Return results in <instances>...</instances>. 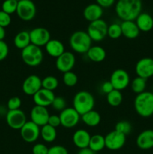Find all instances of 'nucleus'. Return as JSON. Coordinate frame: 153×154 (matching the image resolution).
Instances as JSON below:
<instances>
[{"label":"nucleus","mask_w":153,"mask_h":154,"mask_svg":"<svg viewBox=\"0 0 153 154\" xmlns=\"http://www.w3.org/2000/svg\"><path fill=\"white\" fill-rule=\"evenodd\" d=\"M142 8L141 0H118L115 11L117 16L123 21H134L142 11Z\"/></svg>","instance_id":"nucleus-1"},{"label":"nucleus","mask_w":153,"mask_h":154,"mask_svg":"<svg viewBox=\"0 0 153 154\" xmlns=\"http://www.w3.org/2000/svg\"><path fill=\"white\" fill-rule=\"evenodd\" d=\"M134 106L138 115L142 117H149L153 115V93L144 91L136 95Z\"/></svg>","instance_id":"nucleus-2"},{"label":"nucleus","mask_w":153,"mask_h":154,"mask_svg":"<svg viewBox=\"0 0 153 154\" xmlns=\"http://www.w3.org/2000/svg\"><path fill=\"white\" fill-rule=\"evenodd\" d=\"M94 107V98L89 92L82 90L75 94L73 99V108L80 116L93 110Z\"/></svg>","instance_id":"nucleus-3"},{"label":"nucleus","mask_w":153,"mask_h":154,"mask_svg":"<svg viewBox=\"0 0 153 154\" xmlns=\"http://www.w3.org/2000/svg\"><path fill=\"white\" fill-rule=\"evenodd\" d=\"M91 38L86 32L76 31L70 35L69 44L74 51L78 54H86L92 47Z\"/></svg>","instance_id":"nucleus-4"},{"label":"nucleus","mask_w":153,"mask_h":154,"mask_svg":"<svg viewBox=\"0 0 153 154\" xmlns=\"http://www.w3.org/2000/svg\"><path fill=\"white\" fill-rule=\"evenodd\" d=\"M21 57L26 65L30 67H36L43 61V51L39 47L30 44L28 46L22 50Z\"/></svg>","instance_id":"nucleus-5"},{"label":"nucleus","mask_w":153,"mask_h":154,"mask_svg":"<svg viewBox=\"0 0 153 154\" xmlns=\"http://www.w3.org/2000/svg\"><path fill=\"white\" fill-rule=\"evenodd\" d=\"M108 25L104 20L99 19L89 23L87 32L92 41L100 42L107 35Z\"/></svg>","instance_id":"nucleus-6"},{"label":"nucleus","mask_w":153,"mask_h":154,"mask_svg":"<svg viewBox=\"0 0 153 154\" xmlns=\"http://www.w3.org/2000/svg\"><path fill=\"white\" fill-rule=\"evenodd\" d=\"M16 12L22 20L30 21L35 17L36 6L32 0H20Z\"/></svg>","instance_id":"nucleus-7"},{"label":"nucleus","mask_w":153,"mask_h":154,"mask_svg":"<svg viewBox=\"0 0 153 154\" xmlns=\"http://www.w3.org/2000/svg\"><path fill=\"white\" fill-rule=\"evenodd\" d=\"M110 81L114 90L122 91L127 88L130 84V76L124 69H116L111 74Z\"/></svg>","instance_id":"nucleus-8"},{"label":"nucleus","mask_w":153,"mask_h":154,"mask_svg":"<svg viewBox=\"0 0 153 154\" xmlns=\"http://www.w3.org/2000/svg\"><path fill=\"white\" fill-rule=\"evenodd\" d=\"M21 138L27 143H33L38 139L40 135V128L32 121H27L20 129Z\"/></svg>","instance_id":"nucleus-9"},{"label":"nucleus","mask_w":153,"mask_h":154,"mask_svg":"<svg viewBox=\"0 0 153 154\" xmlns=\"http://www.w3.org/2000/svg\"><path fill=\"white\" fill-rule=\"evenodd\" d=\"M80 117L79 113L74 108H64L59 114L61 126L68 129L75 127L79 123Z\"/></svg>","instance_id":"nucleus-10"},{"label":"nucleus","mask_w":153,"mask_h":154,"mask_svg":"<svg viewBox=\"0 0 153 154\" xmlns=\"http://www.w3.org/2000/svg\"><path fill=\"white\" fill-rule=\"evenodd\" d=\"M105 138V147L110 150H118L124 147L126 136L117 131L110 132Z\"/></svg>","instance_id":"nucleus-11"},{"label":"nucleus","mask_w":153,"mask_h":154,"mask_svg":"<svg viewBox=\"0 0 153 154\" xmlns=\"http://www.w3.org/2000/svg\"><path fill=\"white\" fill-rule=\"evenodd\" d=\"M6 122L11 129L20 130L27 122L26 116L20 109L8 111L6 114Z\"/></svg>","instance_id":"nucleus-12"},{"label":"nucleus","mask_w":153,"mask_h":154,"mask_svg":"<svg viewBox=\"0 0 153 154\" xmlns=\"http://www.w3.org/2000/svg\"><path fill=\"white\" fill-rule=\"evenodd\" d=\"M76 58L74 54L69 51H64L61 56L56 58V67L59 72L63 74L65 72H70L75 66Z\"/></svg>","instance_id":"nucleus-13"},{"label":"nucleus","mask_w":153,"mask_h":154,"mask_svg":"<svg viewBox=\"0 0 153 154\" xmlns=\"http://www.w3.org/2000/svg\"><path fill=\"white\" fill-rule=\"evenodd\" d=\"M31 44L35 46H44L50 40V33L49 30L44 27H37L29 32Z\"/></svg>","instance_id":"nucleus-14"},{"label":"nucleus","mask_w":153,"mask_h":154,"mask_svg":"<svg viewBox=\"0 0 153 154\" xmlns=\"http://www.w3.org/2000/svg\"><path fill=\"white\" fill-rule=\"evenodd\" d=\"M135 72L138 77L147 80L153 76V59L144 57L140 59L135 66Z\"/></svg>","instance_id":"nucleus-15"},{"label":"nucleus","mask_w":153,"mask_h":154,"mask_svg":"<svg viewBox=\"0 0 153 154\" xmlns=\"http://www.w3.org/2000/svg\"><path fill=\"white\" fill-rule=\"evenodd\" d=\"M42 88V80L40 77L32 75L24 80L22 85V91L28 96H34Z\"/></svg>","instance_id":"nucleus-16"},{"label":"nucleus","mask_w":153,"mask_h":154,"mask_svg":"<svg viewBox=\"0 0 153 154\" xmlns=\"http://www.w3.org/2000/svg\"><path fill=\"white\" fill-rule=\"evenodd\" d=\"M31 121L37 124L38 126L42 127L47 124L50 117L49 111L45 107L34 105L30 113Z\"/></svg>","instance_id":"nucleus-17"},{"label":"nucleus","mask_w":153,"mask_h":154,"mask_svg":"<svg viewBox=\"0 0 153 154\" xmlns=\"http://www.w3.org/2000/svg\"><path fill=\"white\" fill-rule=\"evenodd\" d=\"M55 97L53 91L41 88L33 96V101L35 105L46 108L52 105Z\"/></svg>","instance_id":"nucleus-18"},{"label":"nucleus","mask_w":153,"mask_h":154,"mask_svg":"<svg viewBox=\"0 0 153 154\" xmlns=\"http://www.w3.org/2000/svg\"><path fill=\"white\" fill-rule=\"evenodd\" d=\"M137 147L141 150H150L153 148V130L146 129L137 136L136 140Z\"/></svg>","instance_id":"nucleus-19"},{"label":"nucleus","mask_w":153,"mask_h":154,"mask_svg":"<svg viewBox=\"0 0 153 154\" xmlns=\"http://www.w3.org/2000/svg\"><path fill=\"white\" fill-rule=\"evenodd\" d=\"M103 15V8L97 3H92L85 8L83 11V16L86 20L90 23L101 19Z\"/></svg>","instance_id":"nucleus-20"},{"label":"nucleus","mask_w":153,"mask_h":154,"mask_svg":"<svg viewBox=\"0 0 153 154\" xmlns=\"http://www.w3.org/2000/svg\"><path fill=\"white\" fill-rule=\"evenodd\" d=\"M91 135L85 129H78L73 135V143L76 147L80 149L88 147Z\"/></svg>","instance_id":"nucleus-21"},{"label":"nucleus","mask_w":153,"mask_h":154,"mask_svg":"<svg viewBox=\"0 0 153 154\" xmlns=\"http://www.w3.org/2000/svg\"><path fill=\"white\" fill-rule=\"evenodd\" d=\"M135 20L140 32H148L153 29V17L149 14L141 12Z\"/></svg>","instance_id":"nucleus-22"},{"label":"nucleus","mask_w":153,"mask_h":154,"mask_svg":"<svg viewBox=\"0 0 153 154\" xmlns=\"http://www.w3.org/2000/svg\"><path fill=\"white\" fill-rule=\"evenodd\" d=\"M120 25H121L122 35L127 38L134 39L139 36L140 31L138 29L137 26L134 21H122V23Z\"/></svg>","instance_id":"nucleus-23"},{"label":"nucleus","mask_w":153,"mask_h":154,"mask_svg":"<svg viewBox=\"0 0 153 154\" xmlns=\"http://www.w3.org/2000/svg\"><path fill=\"white\" fill-rule=\"evenodd\" d=\"M45 50L48 55L55 58H58L65 51L63 43L58 39H50L45 45Z\"/></svg>","instance_id":"nucleus-24"},{"label":"nucleus","mask_w":153,"mask_h":154,"mask_svg":"<svg viewBox=\"0 0 153 154\" xmlns=\"http://www.w3.org/2000/svg\"><path fill=\"white\" fill-rule=\"evenodd\" d=\"M86 54L88 58L94 63H100L106 57V51L100 46H92L87 51Z\"/></svg>","instance_id":"nucleus-25"},{"label":"nucleus","mask_w":153,"mask_h":154,"mask_svg":"<svg viewBox=\"0 0 153 154\" xmlns=\"http://www.w3.org/2000/svg\"><path fill=\"white\" fill-rule=\"evenodd\" d=\"M81 118H82V122L90 127L97 126L101 120L100 114L98 111H94V110H92V111L84 114L83 115L81 116Z\"/></svg>","instance_id":"nucleus-26"},{"label":"nucleus","mask_w":153,"mask_h":154,"mask_svg":"<svg viewBox=\"0 0 153 154\" xmlns=\"http://www.w3.org/2000/svg\"><path fill=\"white\" fill-rule=\"evenodd\" d=\"M14 44L16 48L21 51L28 46L31 44L29 32L21 31L18 32L14 39Z\"/></svg>","instance_id":"nucleus-27"},{"label":"nucleus","mask_w":153,"mask_h":154,"mask_svg":"<svg viewBox=\"0 0 153 154\" xmlns=\"http://www.w3.org/2000/svg\"><path fill=\"white\" fill-rule=\"evenodd\" d=\"M40 137L46 143L53 142L57 137L56 129L46 124L40 128Z\"/></svg>","instance_id":"nucleus-28"},{"label":"nucleus","mask_w":153,"mask_h":154,"mask_svg":"<svg viewBox=\"0 0 153 154\" xmlns=\"http://www.w3.org/2000/svg\"><path fill=\"white\" fill-rule=\"evenodd\" d=\"M105 147V138L101 135H94L90 138L88 148L91 149L94 153L101 151Z\"/></svg>","instance_id":"nucleus-29"},{"label":"nucleus","mask_w":153,"mask_h":154,"mask_svg":"<svg viewBox=\"0 0 153 154\" xmlns=\"http://www.w3.org/2000/svg\"><path fill=\"white\" fill-rule=\"evenodd\" d=\"M122 94L119 90H113L106 95V101L108 104L112 107L119 106L122 102Z\"/></svg>","instance_id":"nucleus-30"},{"label":"nucleus","mask_w":153,"mask_h":154,"mask_svg":"<svg viewBox=\"0 0 153 154\" xmlns=\"http://www.w3.org/2000/svg\"><path fill=\"white\" fill-rule=\"evenodd\" d=\"M130 87H131L132 91L136 94L138 95L140 93H143L144 91H146V80L136 76L130 83Z\"/></svg>","instance_id":"nucleus-31"},{"label":"nucleus","mask_w":153,"mask_h":154,"mask_svg":"<svg viewBox=\"0 0 153 154\" xmlns=\"http://www.w3.org/2000/svg\"><path fill=\"white\" fill-rule=\"evenodd\" d=\"M58 81L56 77L50 75L42 79V88L53 91L58 87Z\"/></svg>","instance_id":"nucleus-32"},{"label":"nucleus","mask_w":153,"mask_h":154,"mask_svg":"<svg viewBox=\"0 0 153 154\" xmlns=\"http://www.w3.org/2000/svg\"><path fill=\"white\" fill-rule=\"evenodd\" d=\"M122 35L121 25L118 23H112L108 26L107 36L112 39H117Z\"/></svg>","instance_id":"nucleus-33"},{"label":"nucleus","mask_w":153,"mask_h":154,"mask_svg":"<svg viewBox=\"0 0 153 154\" xmlns=\"http://www.w3.org/2000/svg\"><path fill=\"white\" fill-rule=\"evenodd\" d=\"M63 82L67 87H74L78 82V77L74 72H68L64 73L63 75Z\"/></svg>","instance_id":"nucleus-34"},{"label":"nucleus","mask_w":153,"mask_h":154,"mask_svg":"<svg viewBox=\"0 0 153 154\" xmlns=\"http://www.w3.org/2000/svg\"><path fill=\"white\" fill-rule=\"evenodd\" d=\"M18 1L16 0H4L2 5V10L8 14H11L16 11Z\"/></svg>","instance_id":"nucleus-35"},{"label":"nucleus","mask_w":153,"mask_h":154,"mask_svg":"<svg viewBox=\"0 0 153 154\" xmlns=\"http://www.w3.org/2000/svg\"><path fill=\"white\" fill-rule=\"evenodd\" d=\"M115 130L120 133L123 134L126 136L127 135L130 133L132 130V126L130 123H129L127 120H122V121L118 122L116 125Z\"/></svg>","instance_id":"nucleus-36"},{"label":"nucleus","mask_w":153,"mask_h":154,"mask_svg":"<svg viewBox=\"0 0 153 154\" xmlns=\"http://www.w3.org/2000/svg\"><path fill=\"white\" fill-rule=\"evenodd\" d=\"M22 105V101L17 96H14L9 99L8 101L7 107L8 108V111H14V110H18L20 108Z\"/></svg>","instance_id":"nucleus-37"},{"label":"nucleus","mask_w":153,"mask_h":154,"mask_svg":"<svg viewBox=\"0 0 153 154\" xmlns=\"http://www.w3.org/2000/svg\"><path fill=\"white\" fill-rule=\"evenodd\" d=\"M52 108L56 111H62L66 108V101L62 96H58V97H55L53 102H52Z\"/></svg>","instance_id":"nucleus-38"},{"label":"nucleus","mask_w":153,"mask_h":154,"mask_svg":"<svg viewBox=\"0 0 153 154\" xmlns=\"http://www.w3.org/2000/svg\"><path fill=\"white\" fill-rule=\"evenodd\" d=\"M10 23H11L10 15L3 11L2 10L0 11V26L5 28L10 25Z\"/></svg>","instance_id":"nucleus-39"},{"label":"nucleus","mask_w":153,"mask_h":154,"mask_svg":"<svg viewBox=\"0 0 153 154\" xmlns=\"http://www.w3.org/2000/svg\"><path fill=\"white\" fill-rule=\"evenodd\" d=\"M9 53L8 45L4 41H0V62L5 60Z\"/></svg>","instance_id":"nucleus-40"},{"label":"nucleus","mask_w":153,"mask_h":154,"mask_svg":"<svg viewBox=\"0 0 153 154\" xmlns=\"http://www.w3.org/2000/svg\"><path fill=\"white\" fill-rule=\"evenodd\" d=\"M48 148L45 144H36L32 147V154H47Z\"/></svg>","instance_id":"nucleus-41"},{"label":"nucleus","mask_w":153,"mask_h":154,"mask_svg":"<svg viewBox=\"0 0 153 154\" xmlns=\"http://www.w3.org/2000/svg\"><path fill=\"white\" fill-rule=\"evenodd\" d=\"M47 154H68V151L63 146L55 145L50 147Z\"/></svg>","instance_id":"nucleus-42"},{"label":"nucleus","mask_w":153,"mask_h":154,"mask_svg":"<svg viewBox=\"0 0 153 154\" xmlns=\"http://www.w3.org/2000/svg\"><path fill=\"white\" fill-rule=\"evenodd\" d=\"M47 124L56 129L58 126H61V120L58 115H50Z\"/></svg>","instance_id":"nucleus-43"},{"label":"nucleus","mask_w":153,"mask_h":154,"mask_svg":"<svg viewBox=\"0 0 153 154\" xmlns=\"http://www.w3.org/2000/svg\"><path fill=\"white\" fill-rule=\"evenodd\" d=\"M114 90L113 87H112V84L110 83V81H105L101 85V90L103 91V93H104L105 94L107 95L108 93H110L111 91Z\"/></svg>","instance_id":"nucleus-44"},{"label":"nucleus","mask_w":153,"mask_h":154,"mask_svg":"<svg viewBox=\"0 0 153 154\" xmlns=\"http://www.w3.org/2000/svg\"><path fill=\"white\" fill-rule=\"evenodd\" d=\"M97 4L101 8H109L115 2V0H96Z\"/></svg>","instance_id":"nucleus-45"},{"label":"nucleus","mask_w":153,"mask_h":154,"mask_svg":"<svg viewBox=\"0 0 153 154\" xmlns=\"http://www.w3.org/2000/svg\"><path fill=\"white\" fill-rule=\"evenodd\" d=\"M77 154H95V153L92 151L91 149L88 148V147H86V148L80 149Z\"/></svg>","instance_id":"nucleus-46"},{"label":"nucleus","mask_w":153,"mask_h":154,"mask_svg":"<svg viewBox=\"0 0 153 154\" xmlns=\"http://www.w3.org/2000/svg\"><path fill=\"white\" fill-rule=\"evenodd\" d=\"M5 29L4 27L0 26V41H4V38H5Z\"/></svg>","instance_id":"nucleus-47"},{"label":"nucleus","mask_w":153,"mask_h":154,"mask_svg":"<svg viewBox=\"0 0 153 154\" xmlns=\"http://www.w3.org/2000/svg\"><path fill=\"white\" fill-rule=\"evenodd\" d=\"M16 1H20V0H16Z\"/></svg>","instance_id":"nucleus-48"}]
</instances>
